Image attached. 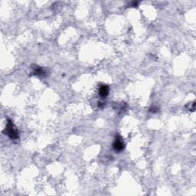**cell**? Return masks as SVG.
<instances>
[{
  "mask_svg": "<svg viewBox=\"0 0 196 196\" xmlns=\"http://www.w3.org/2000/svg\"><path fill=\"white\" fill-rule=\"evenodd\" d=\"M109 94V87L106 85H102L99 89V94L101 97H106Z\"/></svg>",
  "mask_w": 196,
  "mask_h": 196,
  "instance_id": "obj_3",
  "label": "cell"
},
{
  "mask_svg": "<svg viewBox=\"0 0 196 196\" xmlns=\"http://www.w3.org/2000/svg\"><path fill=\"white\" fill-rule=\"evenodd\" d=\"M114 148L116 151H118V152L122 151V150L124 149L123 142V141L121 140V139H120V137L116 138V140H115V141H114Z\"/></svg>",
  "mask_w": 196,
  "mask_h": 196,
  "instance_id": "obj_2",
  "label": "cell"
},
{
  "mask_svg": "<svg viewBox=\"0 0 196 196\" xmlns=\"http://www.w3.org/2000/svg\"><path fill=\"white\" fill-rule=\"evenodd\" d=\"M6 133H7V134L8 136L10 137L11 139H17L18 137V131L15 128L14 125L12 123V122L11 120H8V123H7V126H6Z\"/></svg>",
  "mask_w": 196,
  "mask_h": 196,
  "instance_id": "obj_1",
  "label": "cell"
},
{
  "mask_svg": "<svg viewBox=\"0 0 196 196\" xmlns=\"http://www.w3.org/2000/svg\"><path fill=\"white\" fill-rule=\"evenodd\" d=\"M34 74H36V75H39V76H44V74H45V72L43 71L42 68H39V67H36L34 71Z\"/></svg>",
  "mask_w": 196,
  "mask_h": 196,
  "instance_id": "obj_4",
  "label": "cell"
}]
</instances>
